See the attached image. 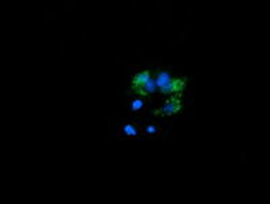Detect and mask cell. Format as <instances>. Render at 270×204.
I'll use <instances>...</instances> for the list:
<instances>
[{"label":"cell","instance_id":"cell-4","mask_svg":"<svg viewBox=\"0 0 270 204\" xmlns=\"http://www.w3.org/2000/svg\"><path fill=\"white\" fill-rule=\"evenodd\" d=\"M181 108V103L177 99H170L165 102V104L162 106L160 110H157L154 115L156 116H172L176 112H179Z\"/></svg>","mask_w":270,"mask_h":204},{"label":"cell","instance_id":"cell-5","mask_svg":"<svg viewBox=\"0 0 270 204\" xmlns=\"http://www.w3.org/2000/svg\"><path fill=\"white\" fill-rule=\"evenodd\" d=\"M141 132H142L143 136H158L162 134V130H160V128H157L154 124H147L146 127H141Z\"/></svg>","mask_w":270,"mask_h":204},{"label":"cell","instance_id":"cell-3","mask_svg":"<svg viewBox=\"0 0 270 204\" xmlns=\"http://www.w3.org/2000/svg\"><path fill=\"white\" fill-rule=\"evenodd\" d=\"M118 134L120 136H126V138H139L142 132H141V127L138 126L137 123L124 122L118 128Z\"/></svg>","mask_w":270,"mask_h":204},{"label":"cell","instance_id":"cell-2","mask_svg":"<svg viewBox=\"0 0 270 204\" xmlns=\"http://www.w3.org/2000/svg\"><path fill=\"white\" fill-rule=\"evenodd\" d=\"M156 82L161 94H165V95H170L174 92H181L184 90V86H185V78H183V80L172 78L168 70H160L157 73Z\"/></svg>","mask_w":270,"mask_h":204},{"label":"cell","instance_id":"cell-1","mask_svg":"<svg viewBox=\"0 0 270 204\" xmlns=\"http://www.w3.org/2000/svg\"><path fill=\"white\" fill-rule=\"evenodd\" d=\"M157 91V82L156 78L151 76L149 70L137 73L133 78V92L135 95L147 96L156 94Z\"/></svg>","mask_w":270,"mask_h":204},{"label":"cell","instance_id":"cell-6","mask_svg":"<svg viewBox=\"0 0 270 204\" xmlns=\"http://www.w3.org/2000/svg\"><path fill=\"white\" fill-rule=\"evenodd\" d=\"M130 106H131V110H133V111H141V110L145 107V100L134 98V99L130 102Z\"/></svg>","mask_w":270,"mask_h":204}]
</instances>
